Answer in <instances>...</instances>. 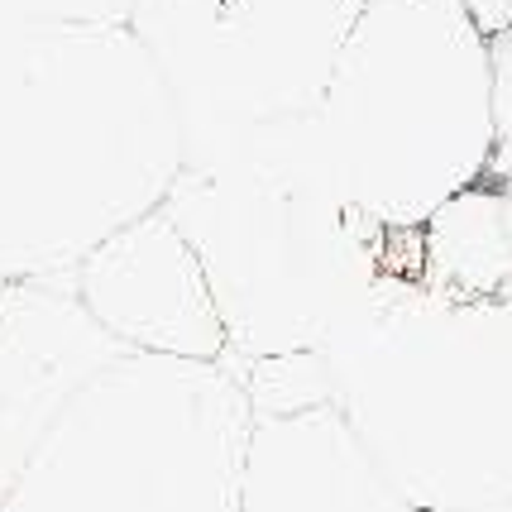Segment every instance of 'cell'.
I'll use <instances>...</instances> for the list:
<instances>
[{"mask_svg": "<svg viewBox=\"0 0 512 512\" xmlns=\"http://www.w3.org/2000/svg\"><path fill=\"white\" fill-rule=\"evenodd\" d=\"M182 173L178 101L130 24H44L0 58V283H72Z\"/></svg>", "mask_w": 512, "mask_h": 512, "instance_id": "1", "label": "cell"}, {"mask_svg": "<svg viewBox=\"0 0 512 512\" xmlns=\"http://www.w3.org/2000/svg\"><path fill=\"white\" fill-rule=\"evenodd\" d=\"M163 211L206 268L235 374L326 350L388 268L422 273V230L398 235L359 216L321 115L249 130L187 168Z\"/></svg>", "mask_w": 512, "mask_h": 512, "instance_id": "2", "label": "cell"}, {"mask_svg": "<svg viewBox=\"0 0 512 512\" xmlns=\"http://www.w3.org/2000/svg\"><path fill=\"white\" fill-rule=\"evenodd\" d=\"M321 355L340 417L422 512L512 503V297L388 268Z\"/></svg>", "mask_w": 512, "mask_h": 512, "instance_id": "3", "label": "cell"}, {"mask_svg": "<svg viewBox=\"0 0 512 512\" xmlns=\"http://www.w3.org/2000/svg\"><path fill=\"white\" fill-rule=\"evenodd\" d=\"M316 115L355 211L412 235L498 154L493 34L465 0H364Z\"/></svg>", "mask_w": 512, "mask_h": 512, "instance_id": "4", "label": "cell"}, {"mask_svg": "<svg viewBox=\"0 0 512 512\" xmlns=\"http://www.w3.org/2000/svg\"><path fill=\"white\" fill-rule=\"evenodd\" d=\"M249 431L235 369L130 355L67 407L0 512H240Z\"/></svg>", "mask_w": 512, "mask_h": 512, "instance_id": "5", "label": "cell"}, {"mask_svg": "<svg viewBox=\"0 0 512 512\" xmlns=\"http://www.w3.org/2000/svg\"><path fill=\"white\" fill-rule=\"evenodd\" d=\"M364 0H139L134 34L178 101L187 168L316 115Z\"/></svg>", "mask_w": 512, "mask_h": 512, "instance_id": "6", "label": "cell"}, {"mask_svg": "<svg viewBox=\"0 0 512 512\" xmlns=\"http://www.w3.org/2000/svg\"><path fill=\"white\" fill-rule=\"evenodd\" d=\"M130 355L72 283H0V503L67 407Z\"/></svg>", "mask_w": 512, "mask_h": 512, "instance_id": "7", "label": "cell"}, {"mask_svg": "<svg viewBox=\"0 0 512 512\" xmlns=\"http://www.w3.org/2000/svg\"><path fill=\"white\" fill-rule=\"evenodd\" d=\"M72 292L134 355L230 364V335L206 268L168 211L106 240L72 273Z\"/></svg>", "mask_w": 512, "mask_h": 512, "instance_id": "8", "label": "cell"}, {"mask_svg": "<svg viewBox=\"0 0 512 512\" xmlns=\"http://www.w3.org/2000/svg\"><path fill=\"white\" fill-rule=\"evenodd\" d=\"M240 512H422L383 474L340 407L254 417Z\"/></svg>", "mask_w": 512, "mask_h": 512, "instance_id": "9", "label": "cell"}, {"mask_svg": "<svg viewBox=\"0 0 512 512\" xmlns=\"http://www.w3.org/2000/svg\"><path fill=\"white\" fill-rule=\"evenodd\" d=\"M422 278L460 297H512V154L498 149L484 178L422 225Z\"/></svg>", "mask_w": 512, "mask_h": 512, "instance_id": "10", "label": "cell"}, {"mask_svg": "<svg viewBox=\"0 0 512 512\" xmlns=\"http://www.w3.org/2000/svg\"><path fill=\"white\" fill-rule=\"evenodd\" d=\"M240 383H245L254 417H292V412H312V407L335 402L331 369L321 350L254 359L249 369H240Z\"/></svg>", "mask_w": 512, "mask_h": 512, "instance_id": "11", "label": "cell"}, {"mask_svg": "<svg viewBox=\"0 0 512 512\" xmlns=\"http://www.w3.org/2000/svg\"><path fill=\"white\" fill-rule=\"evenodd\" d=\"M493 125L498 149L512 154V20L493 34Z\"/></svg>", "mask_w": 512, "mask_h": 512, "instance_id": "12", "label": "cell"}, {"mask_svg": "<svg viewBox=\"0 0 512 512\" xmlns=\"http://www.w3.org/2000/svg\"><path fill=\"white\" fill-rule=\"evenodd\" d=\"M465 5L474 10V20L484 24L489 34H498V29L512 20V0H465Z\"/></svg>", "mask_w": 512, "mask_h": 512, "instance_id": "13", "label": "cell"}, {"mask_svg": "<svg viewBox=\"0 0 512 512\" xmlns=\"http://www.w3.org/2000/svg\"><path fill=\"white\" fill-rule=\"evenodd\" d=\"M469 512H512V503H503V508H469Z\"/></svg>", "mask_w": 512, "mask_h": 512, "instance_id": "14", "label": "cell"}]
</instances>
